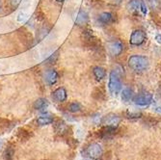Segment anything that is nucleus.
Here are the masks:
<instances>
[{
    "instance_id": "9",
    "label": "nucleus",
    "mask_w": 161,
    "mask_h": 160,
    "mask_svg": "<svg viewBox=\"0 0 161 160\" xmlns=\"http://www.w3.org/2000/svg\"><path fill=\"white\" fill-rule=\"evenodd\" d=\"M52 97L55 100L59 101V102H63L67 99V91L64 87H60V88H57L53 93Z\"/></svg>"
},
{
    "instance_id": "24",
    "label": "nucleus",
    "mask_w": 161,
    "mask_h": 160,
    "mask_svg": "<svg viewBox=\"0 0 161 160\" xmlns=\"http://www.w3.org/2000/svg\"><path fill=\"white\" fill-rule=\"evenodd\" d=\"M154 111L156 112V113H159V114H161V104H159V105H156L154 108Z\"/></svg>"
},
{
    "instance_id": "19",
    "label": "nucleus",
    "mask_w": 161,
    "mask_h": 160,
    "mask_svg": "<svg viewBox=\"0 0 161 160\" xmlns=\"http://www.w3.org/2000/svg\"><path fill=\"white\" fill-rule=\"evenodd\" d=\"M142 116L140 112H133V111H127L126 112V117L128 119H139Z\"/></svg>"
},
{
    "instance_id": "17",
    "label": "nucleus",
    "mask_w": 161,
    "mask_h": 160,
    "mask_svg": "<svg viewBox=\"0 0 161 160\" xmlns=\"http://www.w3.org/2000/svg\"><path fill=\"white\" fill-rule=\"evenodd\" d=\"M149 5L153 11H158L161 7V1L160 0H149Z\"/></svg>"
},
{
    "instance_id": "3",
    "label": "nucleus",
    "mask_w": 161,
    "mask_h": 160,
    "mask_svg": "<svg viewBox=\"0 0 161 160\" xmlns=\"http://www.w3.org/2000/svg\"><path fill=\"white\" fill-rule=\"evenodd\" d=\"M102 153H103V150H102L101 146L97 143L90 144L85 150V156L93 160L100 158L102 156Z\"/></svg>"
},
{
    "instance_id": "15",
    "label": "nucleus",
    "mask_w": 161,
    "mask_h": 160,
    "mask_svg": "<svg viewBox=\"0 0 161 160\" xmlns=\"http://www.w3.org/2000/svg\"><path fill=\"white\" fill-rule=\"evenodd\" d=\"M132 97H133V92L130 88H125L123 90V92H122V100L123 101L127 102V101H129L131 98H132Z\"/></svg>"
},
{
    "instance_id": "16",
    "label": "nucleus",
    "mask_w": 161,
    "mask_h": 160,
    "mask_svg": "<svg viewBox=\"0 0 161 160\" xmlns=\"http://www.w3.org/2000/svg\"><path fill=\"white\" fill-rule=\"evenodd\" d=\"M127 9L131 12H136L140 9V0H130L127 4Z\"/></svg>"
},
{
    "instance_id": "1",
    "label": "nucleus",
    "mask_w": 161,
    "mask_h": 160,
    "mask_svg": "<svg viewBox=\"0 0 161 160\" xmlns=\"http://www.w3.org/2000/svg\"><path fill=\"white\" fill-rule=\"evenodd\" d=\"M128 66L131 69L136 72H142L146 70L150 66L148 57L142 55H132L128 59Z\"/></svg>"
},
{
    "instance_id": "10",
    "label": "nucleus",
    "mask_w": 161,
    "mask_h": 160,
    "mask_svg": "<svg viewBox=\"0 0 161 160\" xmlns=\"http://www.w3.org/2000/svg\"><path fill=\"white\" fill-rule=\"evenodd\" d=\"M88 20H89V16H88V14L86 11L84 10H80L77 14V17H76V19H75V23L78 25V26H83L85 24H87Z\"/></svg>"
},
{
    "instance_id": "2",
    "label": "nucleus",
    "mask_w": 161,
    "mask_h": 160,
    "mask_svg": "<svg viewBox=\"0 0 161 160\" xmlns=\"http://www.w3.org/2000/svg\"><path fill=\"white\" fill-rule=\"evenodd\" d=\"M109 92L113 96H117L122 89L121 82V71L118 69H114L111 70L109 75V83H108Z\"/></svg>"
},
{
    "instance_id": "12",
    "label": "nucleus",
    "mask_w": 161,
    "mask_h": 160,
    "mask_svg": "<svg viewBox=\"0 0 161 160\" xmlns=\"http://www.w3.org/2000/svg\"><path fill=\"white\" fill-rule=\"evenodd\" d=\"M98 21L102 24H108L113 21V14L110 12L101 13L98 17Z\"/></svg>"
},
{
    "instance_id": "13",
    "label": "nucleus",
    "mask_w": 161,
    "mask_h": 160,
    "mask_svg": "<svg viewBox=\"0 0 161 160\" xmlns=\"http://www.w3.org/2000/svg\"><path fill=\"white\" fill-rule=\"evenodd\" d=\"M93 74H94V75H95V77H96V79H97V81L102 80V79H103V78L105 77V75H106L105 69H104L103 68L99 67V66L94 68V69H93Z\"/></svg>"
},
{
    "instance_id": "11",
    "label": "nucleus",
    "mask_w": 161,
    "mask_h": 160,
    "mask_svg": "<svg viewBox=\"0 0 161 160\" xmlns=\"http://www.w3.org/2000/svg\"><path fill=\"white\" fill-rule=\"evenodd\" d=\"M49 103L46 98H38L34 102V109L38 111H45L48 107Z\"/></svg>"
},
{
    "instance_id": "18",
    "label": "nucleus",
    "mask_w": 161,
    "mask_h": 160,
    "mask_svg": "<svg viewBox=\"0 0 161 160\" xmlns=\"http://www.w3.org/2000/svg\"><path fill=\"white\" fill-rule=\"evenodd\" d=\"M80 109H81V105H80L78 102H71V103L69 105V111L71 112V113L79 112Z\"/></svg>"
},
{
    "instance_id": "21",
    "label": "nucleus",
    "mask_w": 161,
    "mask_h": 160,
    "mask_svg": "<svg viewBox=\"0 0 161 160\" xmlns=\"http://www.w3.org/2000/svg\"><path fill=\"white\" fill-rule=\"evenodd\" d=\"M140 11H141V13L144 14V16H146L147 13H148L147 6H146V3H145V1H143V0H140Z\"/></svg>"
},
{
    "instance_id": "22",
    "label": "nucleus",
    "mask_w": 161,
    "mask_h": 160,
    "mask_svg": "<svg viewBox=\"0 0 161 160\" xmlns=\"http://www.w3.org/2000/svg\"><path fill=\"white\" fill-rule=\"evenodd\" d=\"M13 155H14V151L13 149H8L6 152H5V158L6 160H11L13 158Z\"/></svg>"
},
{
    "instance_id": "26",
    "label": "nucleus",
    "mask_w": 161,
    "mask_h": 160,
    "mask_svg": "<svg viewBox=\"0 0 161 160\" xmlns=\"http://www.w3.org/2000/svg\"><path fill=\"white\" fill-rule=\"evenodd\" d=\"M55 1H57V2H64L65 0H55Z\"/></svg>"
},
{
    "instance_id": "23",
    "label": "nucleus",
    "mask_w": 161,
    "mask_h": 160,
    "mask_svg": "<svg viewBox=\"0 0 161 160\" xmlns=\"http://www.w3.org/2000/svg\"><path fill=\"white\" fill-rule=\"evenodd\" d=\"M22 0H11V5L13 8H17L20 3H21Z\"/></svg>"
},
{
    "instance_id": "5",
    "label": "nucleus",
    "mask_w": 161,
    "mask_h": 160,
    "mask_svg": "<svg viewBox=\"0 0 161 160\" xmlns=\"http://www.w3.org/2000/svg\"><path fill=\"white\" fill-rule=\"evenodd\" d=\"M124 50L123 42L119 40H114L107 43V51L112 57L119 56Z\"/></svg>"
},
{
    "instance_id": "7",
    "label": "nucleus",
    "mask_w": 161,
    "mask_h": 160,
    "mask_svg": "<svg viewBox=\"0 0 161 160\" xmlns=\"http://www.w3.org/2000/svg\"><path fill=\"white\" fill-rule=\"evenodd\" d=\"M101 123H102V124H104L105 126L116 128L117 126L119 125V124L121 123V118L119 117L118 115L109 114V115L105 116V117L102 119Z\"/></svg>"
},
{
    "instance_id": "25",
    "label": "nucleus",
    "mask_w": 161,
    "mask_h": 160,
    "mask_svg": "<svg viewBox=\"0 0 161 160\" xmlns=\"http://www.w3.org/2000/svg\"><path fill=\"white\" fill-rule=\"evenodd\" d=\"M155 40L158 43H161V34H158L155 36Z\"/></svg>"
},
{
    "instance_id": "6",
    "label": "nucleus",
    "mask_w": 161,
    "mask_h": 160,
    "mask_svg": "<svg viewBox=\"0 0 161 160\" xmlns=\"http://www.w3.org/2000/svg\"><path fill=\"white\" fill-rule=\"evenodd\" d=\"M153 95L151 93H143L140 95H137L134 98L133 101L134 103L138 106H148L153 102Z\"/></svg>"
},
{
    "instance_id": "4",
    "label": "nucleus",
    "mask_w": 161,
    "mask_h": 160,
    "mask_svg": "<svg viewBox=\"0 0 161 160\" xmlns=\"http://www.w3.org/2000/svg\"><path fill=\"white\" fill-rule=\"evenodd\" d=\"M146 39H147V36H146V33L141 30V29H136L134 30L130 35V39H129V42L131 46H141L145 42Z\"/></svg>"
},
{
    "instance_id": "8",
    "label": "nucleus",
    "mask_w": 161,
    "mask_h": 160,
    "mask_svg": "<svg viewBox=\"0 0 161 160\" xmlns=\"http://www.w3.org/2000/svg\"><path fill=\"white\" fill-rule=\"evenodd\" d=\"M58 77H59V74L55 69H48L45 74V79L48 85H54L57 82Z\"/></svg>"
},
{
    "instance_id": "20",
    "label": "nucleus",
    "mask_w": 161,
    "mask_h": 160,
    "mask_svg": "<svg viewBox=\"0 0 161 160\" xmlns=\"http://www.w3.org/2000/svg\"><path fill=\"white\" fill-rule=\"evenodd\" d=\"M58 57H59V51H56L55 53H53V54L48 58V59L47 60V64H54V63L57 61Z\"/></svg>"
},
{
    "instance_id": "14",
    "label": "nucleus",
    "mask_w": 161,
    "mask_h": 160,
    "mask_svg": "<svg viewBox=\"0 0 161 160\" xmlns=\"http://www.w3.org/2000/svg\"><path fill=\"white\" fill-rule=\"evenodd\" d=\"M53 123V119L50 117V116H41L37 119V124L39 125H47Z\"/></svg>"
}]
</instances>
